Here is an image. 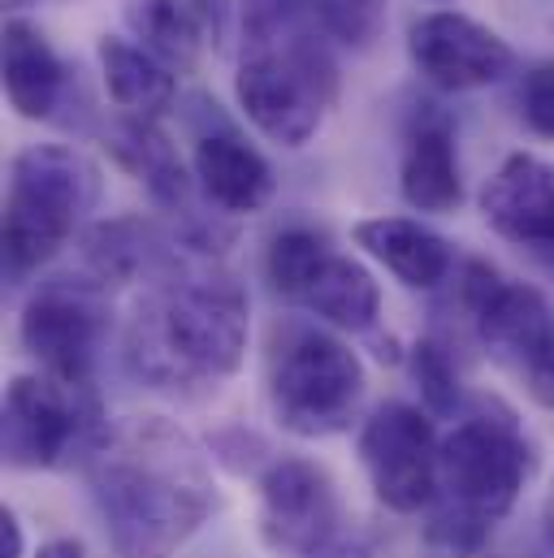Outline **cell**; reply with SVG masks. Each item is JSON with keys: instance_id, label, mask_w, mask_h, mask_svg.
I'll use <instances>...</instances> for the list:
<instances>
[{"instance_id": "4316f807", "label": "cell", "mask_w": 554, "mask_h": 558, "mask_svg": "<svg viewBox=\"0 0 554 558\" xmlns=\"http://www.w3.org/2000/svg\"><path fill=\"white\" fill-rule=\"evenodd\" d=\"M35 558H87V550H83V542H74V537H57V542L39 546Z\"/></svg>"}, {"instance_id": "277c9868", "label": "cell", "mask_w": 554, "mask_h": 558, "mask_svg": "<svg viewBox=\"0 0 554 558\" xmlns=\"http://www.w3.org/2000/svg\"><path fill=\"white\" fill-rule=\"evenodd\" d=\"M533 446L511 412L477 408L437 446V507L429 537L450 550L481 546L485 529L503 520L525 494Z\"/></svg>"}, {"instance_id": "3957f363", "label": "cell", "mask_w": 554, "mask_h": 558, "mask_svg": "<svg viewBox=\"0 0 554 558\" xmlns=\"http://www.w3.org/2000/svg\"><path fill=\"white\" fill-rule=\"evenodd\" d=\"M234 96L248 122L281 147H303L325 126L338 100V65L303 0H243Z\"/></svg>"}, {"instance_id": "8992f818", "label": "cell", "mask_w": 554, "mask_h": 558, "mask_svg": "<svg viewBox=\"0 0 554 558\" xmlns=\"http://www.w3.org/2000/svg\"><path fill=\"white\" fill-rule=\"evenodd\" d=\"M360 355L325 329H290L269 360V408L294 437L342 433L364 399Z\"/></svg>"}, {"instance_id": "83f0119b", "label": "cell", "mask_w": 554, "mask_h": 558, "mask_svg": "<svg viewBox=\"0 0 554 558\" xmlns=\"http://www.w3.org/2000/svg\"><path fill=\"white\" fill-rule=\"evenodd\" d=\"M191 4L208 17V26H213V35H217V31H221V0H191Z\"/></svg>"}, {"instance_id": "e0dca14e", "label": "cell", "mask_w": 554, "mask_h": 558, "mask_svg": "<svg viewBox=\"0 0 554 558\" xmlns=\"http://www.w3.org/2000/svg\"><path fill=\"white\" fill-rule=\"evenodd\" d=\"M356 247H364V256H373L386 274L412 286L429 290L450 274V243L442 234H433L429 226H420L412 217H369L351 230Z\"/></svg>"}, {"instance_id": "f1b7e54d", "label": "cell", "mask_w": 554, "mask_h": 558, "mask_svg": "<svg viewBox=\"0 0 554 558\" xmlns=\"http://www.w3.org/2000/svg\"><path fill=\"white\" fill-rule=\"evenodd\" d=\"M542 381L551 386V399H554V342H551V351H546V364H542Z\"/></svg>"}, {"instance_id": "8fae6325", "label": "cell", "mask_w": 554, "mask_h": 558, "mask_svg": "<svg viewBox=\"0 0 554 558\" xmlns=\"http://www.w3.org/2000/svg\"><path fill=\"white\" fill-rule=\"evenodd\" d=\"M408 52H412V65L420 70V78L442 87V92L490 87L516 65V52L498 31L481 26L477 17L446 13V9L424 13L416 22Z\"/></svg>"}, {"instance_id": "9a60e30c", "label": "cell", "mask_w": 554, "mask_h": 558, "mask_svg": "<svg viewBox=\"0 0 554 558\" xmlns=\"http://www.w3.org/2000/svg\"><path fill=\"white\" fill-rule=\"evenodd\" d=\"M191 178L226 213H261L274 195V169L248 140L217 131L200 135L191 151Z\"/></svg>"}, {"instance_id": "4fadbf2b", "label": "cell", "mask_w": 554, "mask_h": 558, "mask_svg": "<svg viewBox=\"0 0 554 558\" xmlns=\"http://www.w3.org/2000/svg\"><path fill=\"white\" fill-rule=\"evenodd\" d=\"M481 217L494 234L554 256V165L542 156H507L481 186Z\"/></svg>"}, {"instance_id": "44dd1931", "label": "cell", "mask_w": 554, "mask_h": 558, "mask_svg": "<svg viewBox=\"0 0 554 558\" xmlns=\"http://www.w3.org/2000/svg\"><path fill=\"white\" fill-rule=\"evenodd\" d=\"M113 151H118V160L135 173L138 182H143L160 204H182V199H186V191H191L186 165H182V156L173 151V143L156 131V122L127 118V122L113 131Z\"/></svg>"}, {"instance_id": "7402d4cb", "label": "cell", "mask_w": 554, "mask_h": 558, "mask_svg": "<svg viewBox=\"0 0 554 558\" xmlns=\"http://www.w3.org/2000/svg\"><path fill=\"white\" fill-rule=\"evenodd\" d=\"M325 252H329V243L316 234V230H308V226H290V230H281L274 243H269V260H265V269H269V281H274V290L281 299H299V290L308 286V278L316 274V265L325 260Z\"/></svg>"}, {"instance_id": "5bb4252c", "label": "cell", "mask_w": 554, "mask_h": 558, "mask_svg": "<svg viewBox=\"0 0 554 558\" xmlns=\"http://www.w3.org/2000/svg\"><path fill=\"white\" fill-rule=\"evenodd\" d=\"M399 191L416 213L446 217L463 204V178L455 156V126L442 109L420 105L412 113V126L404 135L399 156Z\"/></svg>"}, {"instance_id": "52a82bcc", "label": "cell", "mask_w": 554, "mask_h": 558, "mask_svg": "<svg viewBox=\"0 0 554 558\" xmlns=\"http://www.w3.org/2000/svg\"><path fill=\"white\" fill-rule=\"evenodd\" d=\"M261 542L274 558H373L351 529L334 476L312 459H277L261 476Z\"/></svg>"}, {"instance_id": "7c38bea8", "label": "cell", "mask_w": 554, "mask_h": 558, "mask_svg": "<svg viewBox=\"0 0 554 558\" xmlns=\"http://www.w3.org/2000/svg\"><path fill=\"white\" fill-rule=\"evenodd\" d=\"M17 338H22V351L39 364V373L57 381L92 386V364L105 338V316L83 290L48 286L26 303Z\"/></svg>"}, {"instance_id": "30bf717a", "label": "cell", "mask_w": 554, "mask_h": 558, "mask_svg": "<svg viewBox=\"0 0 554 558\" xmlns=\"http://www.w3.org/2000/svg\"><path fill=\"white\" fill-rule=\"evenodd\" d=\"M459 299H463L477 333L485 338V347L498 360L520 364V368L542 377L546 351L554 342L551 307H546L542 290L503 278L485 260H472L463 269V278H459Z\"/></svg>"}, {"instance_id": "2e32d148", "label": "cell", "mask_w": 554, "mask_h": 558, "mask_svg": "<svg viewBox=\"0 0 554 558\" xmlns=\"http://www.w3.org/2000/svg\"><path fill=\"white\" fill-rule=\"evenodd\" d=\"M65 92L61 57L52 52L48 35L26 17H4V96L9 109L26 122L52 118Z\"/></svg>"}, {"instance_id": "7a4b0ae2", "label": "cell", "mask_w": 554, "mask_h": 558, "mask_svg": "<svg viewBox=\"0 0 554 558\" xmlns=\"http://www.w3.org/2000/svg\"><path fill=\"white\" fill-rule=\"evenodd\" d=\"M248 294L226 274H186L156 286L131 316L127 364L156 390H213L248 351Z\"/></svg>"}, {"instance_id": "6da1fadb", "label": "cell", "mask_w": 554, "mask_h": 558, "mask_svg": "<svg viewBox=\"0 0 554 558\" xmlns=\"http://www.w3.org/2000/svg\"><path fill=\"white\" fill-rule=\"evenodd\" d=\"M87 476L118 558H173L217 507L204 446L165 416H131L109 428L87 459Z\"/></svg>"}, {"instance_id": "ac0fdd59", "label": "cell", "mask_w": 554, "mask_h": 558, "mask_svg": "<svg viewBox=\"0 0 554 558\" xmlns=\"http://www.w3.org/2000/svg\"><path fill=\"white\" fill-rule=\"evenodd\" d=\"M122 22L138 48L173 74H191L213 35L208 17L191 0H122Z\"/></svg>"}, {"instance_id": "ba28073f", "label": "cell", "mask_w": 554, "mask_h": 558, "mask_svg": "<svg viewBox=\"0 0 554 558\" xmlns=\"http://www.w3.org/2000/svg\"><path fill=\"white\" fill-rule=\"evenodd\" d=\"M109 428L100 424V403L92 386L39 377H13L4 390V424L0 446L4 463L17 472L61 468L74 454H96Z\"/></svg>"}, {"instance_id": "d6986e66", "label": "cell", "mask_w": 554, "mask_h": 558, "mask_svg": "<svg viewBox=\"0 0 554 558\" xmlns=\"http://www.w3.org/2000/svg\"><path fill=\"white\" fill-rule=\"evenodd\" d=\"M100 74H105V92L109 100L138 122H156L173 96H178V78L169 65H160L152 52H143L131 39H100Z\"/></svg>"}, {"instance_id": "603a6c76", "label": "cell", "mask_w": 554, "mask_h": 558, "mask_svg": "<svg viewBox=\"0 0 554 558\" xmlns=\"http://www.w3.org/2000/svg\"><path fill=\"white\" fill-rule=\"evenodd\" d=\"M316 26L347 44V48H369L382 26H386V0H303Z\"/></svg>"}, {"instance_id": "484cf974", "label": "cell", "mask_w": 554, "mask_h": 558, "mask_svg": "<svg viewBox=\"0 0 554 558\" xmlns=\"http://www.w3.org/2000/svg\"><path fill=\"white\" fill-rule=\"evenodd\" d=\"M26 555V533H22V520L4 507L0 511V558H22Z\"/></svg>"}, {"instance_id": "cb8c5ba5", "label": "cell", "mask_w": 554, "mask_h": 558, "mask_svg": "<svg viewBox=\"0 0 554 558\" xmlns=\"http://www.w3.org/2000/svg\"><path fill=\"white\" fill-rule=\"evenodd\" d=\"M412 373H416V381H420V395H424L429 412H437V416L455 412V403H459V381H455L450 360H446L433 342L412 347Z\"/></svg>"}, {"instance_id": "f546056e", "label": "cell", "mask_w": 554, "mask_h": 558, "mask_svg": "<svg viewBox=\"0 0 554 558\" xmlns=\"http://www.w3.org/2000/svg\"><path fill=\"white\" fill-rule=\"evenodd\" d=\"M546 537L554 546V485H551V498H546Z\"/></svg>"}, {"instance_id": "d4e9b609", "label": "cell", "mask_w": 554, "mask_h": 558, "mask_svg": "<svg viewBox=\"0 0 554 558\" xmlns=\"http://www.w3.org/2000/svg\"><path fill=\"white\" fill-rule=\"evenodd\" d=\"M520 118L533 135L554 140V61H542L520 83Z\"/></svg>"}, {"instance_id": "5b68a950", "label": "cell", "mask_w": 554, "mask_h": 558, "mask_svg": "<svg viewBox=\"0 0 554 558\" xmlns=\"http://www.w3.org/2000/svg\"><path fill=\"white\" fill-rule=\"evenodd\" d=\"M100 204V165L79 147L35 143L9 165L4 191V274L22 281L44 269Z\"/></svg>"}, {"instance_id": "9c48e42d", "label": "cell", "mask_w": 554, "mask_h": 558, "mask_svg": "<svg viewBox=\"0 0 554 558\" xmlns=\"http://www.w3.org/2000/svg\"><path fill=\"white\" fill-rule=\"evenodd\" d=\"M437 433L412 403H382L360 428V463L382 507L416 515L437 498Z\"/></svg>"}, {"instance_id": "ffe728a7", "label": "cell", "mask_w": 554, "mask_h": 558, "mask_svg": "<svg viewBox=\"0 0 554 558\" xmlns=\"http://www.w3.org/2000/svg\"><path fill=\"white\" fill-rule=\"evenodd\" d=\"M294 303H303L308 312H316L321 320H329L338 329L360 333V329H373V320L382 312V290L360 260L325 252V260L316 265V274L308 278Z\"/></svg>"}]
</instances>
